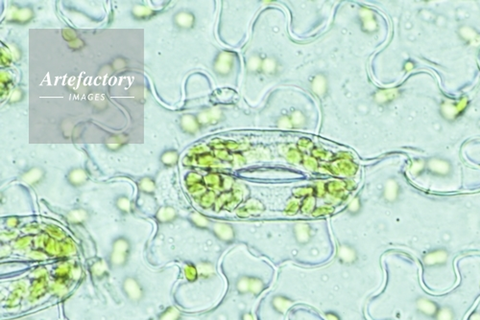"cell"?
<instances>
[{
  "label": "cell",
  "mask_w": 480,
  "mask_h": 320,
  "mask_svg": "<svg viewBox=\"0 0 480 320\" xmlns=\"http://www.w3.org/2000/svg\"><path fill=\"white\" fill-rule=\"evenodd\" d=\"M132 249V242L127 236L120 235L113 239L111 250L106 260L109 268L112 270L125 268L129 263Z\"/></svg>",
  "instance_id": "obj_1"
},
{
  "label": "cell",
  "mask_w": 480,
  "mask_h": 320,
  "mask_svg": "<svg viewBox=\"0 0 480 320\" xmlns=\"http://www.w3.org/2000/svg\"><path fill=\"white\" fill-rule=\"evenodd\" d=\"M121 293L125 298L132 304H140L145 298L146 290L141 280L135 275L129 274L121 281Z\"/></svg>",
  "instance_id": "obj_2"
},
{
  "label": "cell",
  "mask_w": 480,
  "mask_h": 320,
  "mask_svg": "<svg viewBox=\"0 0 480 320\" xmlns=\"http://www.w3.org/2000/svg\"><path fill=\"white\" fill-rule=\"evenodd\" d=\"M469 107V102L467 99L459 100H445L440 105V115L447 122H455L465 113L466 109Z\"/></svg>",
  "instance_id": "obj_3"
},
{
  "label": "cell",
  "mask_w": 480,
  "mask_h": 320,
  "mask_svg": "<svg viewBox=\"0 0 480 320\" xmlns=\"http://www.w3.org/2000/svg\"><path fill=\"white\" fill-rule=\"evenodd\" d=\"M426 172L435 178L447 179L454 172V165L447 158L432 156L425 159Z\"/></svg>",
  "instance_id": "obj_4"
},
{
  "label": "cell",
  "mask_w": 480,
  "mask_h": 320,
  "mask_svg": "<svg viewBox=\"0 0 480 320\" xmlns=\"http://www.w3.org/2000/svg\"><path fill=\"white\" fill-rule=\"evenodd\" d=\"M449 260V252L447 248L438 247L422 255V265L425 268H440L447 265Z\"/></svg>",
  "instance_id": "obj_5"
},
{
  "label": "cell",
  "mask_w": 480,
  "mask_h": 320,
  "mask_svg": "<svg viewBox=\"0 0 480 320\" xmlns=\"http://www.w3.org/2000/svg\"><path fill=\"white\" fill-rule=\"evenodd\" d=\"M401 195H402V186L399 182L394 178L388 179L385 182L383 191H382V197L385 200V202L389 205H394L398 201V199L401 198Z\"/></svg>",
  "instance_id": "obj_6"
},
{
  "label": "cell",
  "mask_w": 480,
  "mask_h": 320,
  "mask_svg": "<svg viewBox=\"0 0 480 320\" xmlns=\"http://www.w3.org/2000/svg\"><path fill=\"white\" fill-rule=\"evenodd\" d=\"M336 256L340 263L345 265V266H350L354 265L357 262L358 260V253L357 250L353 246L347 243L339 244L337 246V251H336Z\"/></svg>",
  "instance_id": "obj_7"
},
{
  "label": "cell",
  "mask_w": 480,
  "mask_h": 320,
  "mask_svg": "<svg viewBox=\"0 0 480 320\" xmlns=\"http://www.w3.org/2000/svg\"><path fill=\"white\" fill-rule=\"evenodd\" d=\"M416 309L422 315L434 318L436 313L438 312L440 306L436 301L432 299L426 297H419L416 300Z\"/></svg>",
  "instance_id": "obj_8"
},
{
  "label": "cell",
  "mask_w": 480,
  "mask_h": 320,
  "mask_svg": "<svg viewBox=\"0 0 480 320\" xmlns=\"http://www.w3.org/2000/svg\"><path fill=\"white\" fill-rule=\"evenodd\" d=\"M458 35L467 45H477L480 42V34L472 26H460L458 28Z\"/></svg>",
  "instance_id": "obj_9"
},
{
  "label": "cell",
  "mask_w": 480,
  "mask_h": 320,
  "mask_svg": "<svg viewBox=\"0 0 480 320\" xmlns=\"http://www.w3.org/2000/svg\"><path fill=\"white\" fill-rule=\"evenodd\" d=\"M271 305L275 312L280 314H285L293 307L294 301L287 296H276L272 298Z\"/></svg>",
  "instance_id": "obj_10"
},
{
  "label": "cell",
  "mask_w": 480,
  "mask_h": 320,
  "mask_svg": "<svg viewBox=\"0 0 480 320\" xmlns=\"http://www.w3.org/2000/svg\"><path fill=\"white\" fill-rule=\"evenodd\" d=\"M212 233L216 238L223 242H231L234 238V232L229 224L216 223L212 226Z\"/></svg>",
  "instance_id": "obj_11"
},
{
  "label": "cell",
  "mask_w": 480,
  "mask_h": 320,
  "mask_svg": "<svg viewBox=\"0 0 480 320\" xmlns=\"http://www.w3.org/2000/svg\"><path fill=\"white\" fill-rule=\"evenodd\" d=\"M294 237L300 245H306L311 240V228L306 223H298L294 226Z\"/></svg>",
  "instance_id": "obj_12"
},
{
  "label": "cell",
  "mask_w": 480,
  "mask_h": 320,
  "mask_svg": "<svg viewBox=\"0 0 480 320\" xmlns=\"http://www.w3.org/2000/svg\"><path fill=\"white\" fill-rule=\"evenodd\" d=\"M311 91L318 97H324L328 91V80L325 75H316L311 81Z\"/></svg>",
  "instance_id": "obj_13"
},
{
  "label": "cell",
  "mask_w": 480,
  "mask_h": 320,
  "mask_svg": "<svg viewBox=\"0 0 480 320\" xmlns=\"http://www.w3.org/2000/svg\"><path fill=\"white\" fill-rule=\"evenodd\" d=\"M280 70V63L277 59L274 57H266L262 61V66H261V73L266 75V76H274L278 74Z\"/></svg>",
  "instance_id": "obj_14"
},
{
  "label": "cell",
  "mask_w": 480,
  "mask_h": 320,
  "mask_svg": "<svg viewBox=\"0 0 480 320\" xmlns=\"http://www.w3.org/2000/svg\"><path fill=\"white\" fill-rule=\"evenodd\" d=\"M67 180L72 186L78 187V186L83 185L84 183H86L87 173L85 172L83 169H80V168L72 169L70 172H68Z\"/></svg>",
  "instance_id": "obj_15"
},
{
  "label": "cell",
  "mask_w": 480,
  "mask_h": 320,
  "mask_svg": "<svg viewBox=\"0 0 480 320\" xmlns=\"http://www.w3.org/2000/svg\"><path fill=\"white\" fill-rule=\"evenodd\" d=\"M89 219V214L83 209H76L70 211L67 215V220L71 224L81 225Z\"/></svg>",
  "instance_id": "obj_16"
},
{
  "label": "cell",
  "mask_w": 480,
  "mask_h": 320,
  "mask_svg": "<svg viewBox=\"0 0 480 320\" xmlns=\"http://www.w3.org/2000/svg\"><path fill=\"white\" fill-rule=\"evenodd\" d=\"M44 177V172L43 170L41 169V168H32L30 169L29 171L25 172L23 174V180H24L25 182H27L28 184H32V185H35L37 183H40V181H42Z\"/></svg>",
  "instance_id": "obj_17"
},
{
  "label": "cell",
  "mask_w": 480,
  "mask_h": 320,
  "mask_svg": "<svg viewBox=\"0 0 480 320\" xmlns=\"http://www.w3.org/2000/svg\"><path fill=\"white\" fill-rule=\"evenodd\" d=\"M177 218V213L171 207H164L157 213V222L162 223H169L174 222Z\"/></svg>",
  "instance_id": "obj_18"
},
{
  "label": "cell",
  "mask_w": 480,
  "mask_h": 320,
  "mask_svg": "<svg viewBox=\"0 0 480 320\" xmlns=\"http://www.w3.org/2000/svg\"><path fill=\"white\" fill-rule=\"evenodd\" d=\"M196 271L198 273L199 277L204 278V279L211 278L212 276L216 275V269L214 265L208 262H202L199 264L196 268Z\"/></svg>",
  "instance_id": "obj_19"
},
{
  "label": "cell",
  "mask_w": 480,
  "mask_h": 320,
  "mask_svg": "<svg viewBox=\"0 0 480 320\" xmlns=\"http://www.w3.org/2000/svg\"><path fill=\"white\" fill-rule=\"evenodd\" d=\"M263 59L259 57L257 54H252L246 61V67L250 73H259L261 72V66H262Z\"/></svg>",
  "instance_id": "obj_20"
},
{
  "label": "cell",
  "mask_w": 480,
  "mask_h": 320,
  "mask_svg": "<svg viewBox=\"0 0 480 320\" xmlns=\"http://www.w3.org/2000/svg\"><path fill=\"white\" fill-rule=\"evenodd\" d=\"M110 269L109 268L108 263L107 261L106 262H103V261H98L96 263L94 264L91 268V272H92V275L96 278V279H102L104 278L107 273H108V270Z\"/></svg>",
  "instance_id": "obj_21"
},
{
  "label": "cell",
  "mask_w": 480,
  "mask_h": 320,
  "mask_svg": "<svg viewBox=\"0 0 480 320\" xmlns=\"http://www.w3.org/2000/svg\"><path fill=\"white\" fill-rule=\"evenodd\" d=\"M409 172L414 177H420L422 173L426 172L425 159H422V158L414 159L409 167Z\"/></svg>",
  "instance_id": "obj_22"
},
{
  "label": "cell",
  "mask_w": 480,
  "mask_h": 320,
  "mask_svg": "<svg viewBox=\"0 0 480 320\" xmlns=\"http://www.w3.org/2000/svg\"><path fill=\"white\" fill-rule=\"evenodd\" d=\"M158 320H182V312L174 306H170L162 312Z\"/></svg>",
  "instance_id": "obj_23"
},
{
  "label": "cell",
  "mask_w": 480,
  "mask_h": 320,
  "mask_svg": "<svg viewBox=\"0 0 480 320\" xmlns=\"http://www.w3.org/2000/svg\"><path fill=\"white\" fill-rule=\"evenodd\" d=\"M434 320H456V312L449 306L440 307Z\"/></svg>",
  "instance_id": "obj_24"
},
{
  "label": "cell",
  "mask_w": 480,
  "mask_h": 320,
  "mask_svg": "<svg viewBox=\"0 0 480 320\" xmlns=\"http://www.w3.org/2000/svg\"><path fill=\"white\" fill-rule=\"evenodd\" d=\"M290 121L292 123L293 128H302L306 123V116L301 110H295L291 114L288 115Z\"/></svg>",
  "instance_id": "obj_25"
},
{
  "label": "cell",
  "mask_w": 480,
  "mask_h": 320,
  "mask_svg": "<svg viewBox=\"0 0 480 320\" xmlns=\"http://www.w3.org/2000/svg\"><path fill=\"white\" fill-rule=\"evenodd\" d=\"M264 282L257 277H251L250 280V294L252 296H259L264 290Z\"/></svg>",
  "instance_id": "obj_26"
},
{
  "label": "cell",
  "mask_w": 480,
  "mask_h": 320,
  "mask_svg": "<svg viewBox=\"0 0 480 320\" xmlns=\"http://www.w3.org/2000/svg\"><path fill=\"white\" fill-rule=\"evenodd\" d=\"M116 206L122 214H129L132 210V205L130 199L126 196L118 197L116 198Z\"/></svg>",
  "instance_id": "obj_27"
},
{
  "label": "cell",
  "mask_w": 480,
  "mask_h": 320,
  "mask_svg": "<svg viewBox=\"0 0 480 320\" xmlns=\"http://www.w3.org/2000/svg\"><path fill=\"white\" fill-rule=\"evenodd\" d=\"M250 280L251 277L249 276H241L237 279L235 287L239 295L250 294Z\"/></svg>",
  "instance_id": "obj_28"
},
{
  "label": "cell",
  "mask_w": 480,
  "mask_h": 320,
  "mask_svg": "<svg viewBox=\"0 0 480 320\" xmlns=\"http://www.w3.org/2000/svg\"><path fill=\"white\" fill-rule=\"evenodd\" d=\"M161 161L165 166H174L178 162V154L175 151H167L161 156Z\"/></svg>",
  "instance_id": "obj_29"
},
{
  "label": "cell",
  "mask_w": 480,
  "mask_h": 320,
  "mask_svg": "<svg viewBox=\"0 0 480 320\" xmlns=\"http://www.w3.org/2000/svg\"><path fill=\"white\" fill-rule=\"evenodd\" d=\"M140 188H141L142 192H144L146 194H152L155 191V183L149 178H145L141 181Z\"/></svg>",
  "instance_id": "obj_30"
},
{
  "label": "cell",
  "mask_w": 480,
  "mask_h": 320,
  "mask_svg": "<svg viewBox=\"0 0 480 320\" xmlns=\"http://www.w3.org/2000/svg\"><path fill=\"white\" fill-rule=\"evenodd\" d=\"M361 201L359 197H356L350 205H349V212L351 214H358L361 210Z\"/></svg>",
  "instance_id": "obj_31"
},
{
  "label": "cell",
  "mask_w": 480,
  "mask_h": 320,
  "mask_svg": "<svg viewBox=\"0 0 480 320\" xmlns=\"http://www.w3.org/2000/svg\"><path fill=\"white\" fill-rule=\"evenodd\" d=\"M191 222L195 224V226L200 227V228H207L208 226V222L202 216H197V215L193 216L191 218Z\"/></svg>",
  "instance_id": "obj_32"
},
{
  "label": "cell",
  "mask_w": 480,
  "mask_h": 320,
  "mask_svg": "<svg viewBox=\"0 0 480 320\" xmlns=\"http://www.w3.org/2000/svg\"><path fill=\"white\" fill-rule=\"evenodd\" d=\"M279 126L282 128V129H291L293 128L292 126V123L290 121L289 116L288 115H284L282 116V118L279 120Z\"/></svg>",
  "instance_id": "obj_33"
},
{
  "label": "cell",
  "mask_w": 480,
  "mask_h": 320,
  "mask_svg": "<svg viewBox=\"0 0 480 320\" xmlns=\"http://www.w3.org/2000/svg\"><path fill=\"white\" fill-rule=\"evenodd\" d=\"M325 316H326L327 320H341L339 314H337L336 312H326Z\"/></svg>",
  "instance_id": "obj_34"
},
{
  "label": "cell",
  "mask_w": 480,
  "mask_h": 320,
  "mask_svg": "<svg viewBox=\"0 0 480 320\" xmlns=\"http://www.w3.org/2000/svg\"><path fill=\"white\" fill-rule=\"evenodd\" d=\"M241 320H255V318L251 312H246L241 314Z\"/></svg>",
  "instance_id": "obj_35"
},
{
  "label": "cell",
  "mask_w": 480,
  "mask_h": 320,
  "mask_svg": "<svg viewBox=\"0 0 480 320\" xmlns=\"http://www.w3.org/2000/svg\"><path fill=\"white\" fill-rule=\"evenodd\" d=\"M469 320H480V312H472V314L470 315V317H469Z\"/></svg>",
  "instance_id": "obj_36"
},
{
  "label": "cell",
  "mask_w": 480,
  "mask_h": 320,
  "mask_svg": "<svg viewBox=\"0 0 480 320\" xmlns=\"http://www.w3.org/2000/svg\"><path fill=\"white\" fill-rule=\"evenodd\" d=\"M19 320H33V319H31V318H21V319H19Z\"/></svg>",
  "instance_id": "obj_37"
}]
</instances>
